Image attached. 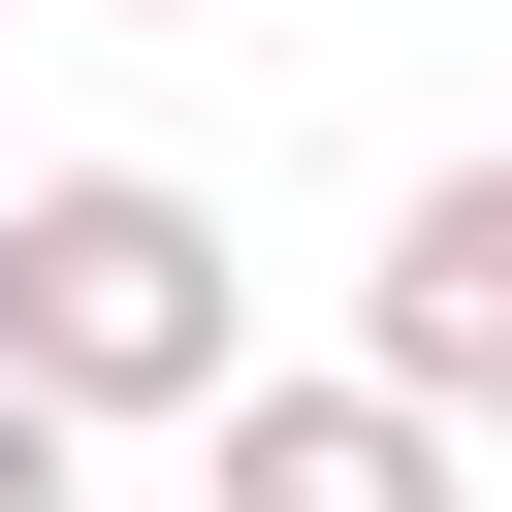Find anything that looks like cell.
<instances>
[{
    "label": "cell",
    "mask_w": 512,
    "mask_h": 512,
    "mask_svg": "<svg viewBox=\"0 0 512 512\" xmlns=\"http://www.w3.org/2000/svg\"><path fill=\"white\" fill-rule=\"evenodd\" d=\"M0 384L96 448V416H224L256 384V288H224V224L160 192V160H32L0 192Z\"/></svg>",
    "instance_id": "cell-1"
},
{
    "label": "cell",
    "mask_w": 512,
    "mask_h": 512,
    "mask_svg": "<svg viewBox=\"0 0 512 512\" xmlns=\"http://www.w3.org/2000/svg\"><path fill=\"white\" fill-rule=\"evenodd\" d=\"M352 384H384L416 448H480V416H512V160H448V192L384 224V288H352Z\"/></svg>",
    "instance_id": "cell-2"
},
{
    "label": "cell",
    "mask_w": 512,
    "mask_h": 512,
    "mask_svg": "<svg viewBox=\"0 0 512 512\" xmlns=\"http://www.w3.org/2000/svg\"><path fill=\"white\" fill-rule=\"evenodd\" d=\"M192 512H448V448H416L384 384H224V416H192Z\"/></svg>",
    "instance_id": "cell-3"
},
{
    "label": "cell",
    "mask_w": 512,
    "mask_h": 512,
    "mask_svg": "<svg viewBox=\"0 0 512 512\" xmlns=\"http://www.w3.org/2000/svg\"><path fill=\"white\" fill-rule=\"evenodd\" d=\"M64 480H96V448H64V416H32V384H0V512H64Z\"/></svg>",
    "instance_id": "cell-4"
}]
</instances>
